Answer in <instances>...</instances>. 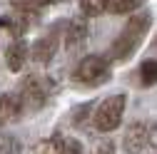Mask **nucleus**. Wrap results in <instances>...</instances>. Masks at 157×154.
Listing matches in <instances>:
<instances>
[{
  "label": "nucleus",
  "mask_w": 157,
  "mask_h": 154,
  "mask_svg": "<svg viewBox=\"0 0 157 154\" xmlns=\"http://www.w3.org/2000/svg\"><path fill=\"white\" fill-rule=\"evenodd\" d=\"M107 8V0H80V10L87 15V17H97L102 15Z\"/></svg>",
  "instance_id": "nucleus-13"
},
{
  "label": "nucleus",
  "mask_w": 157,
  "mask_h": 154,
  "mask_svg": "<svg viewBox=\"0 0 157 154\" xmlns=\"http://www.w3.org/2000/svg\"><path fill=\"white\" fill-rule=\"evenodd\" d=\"M10 5L17 15H37L48 3L45 0H10Z\"/></svg>",
  "instance_id": "nucleus-12"
},
{
  "label": "nucleus",
  "mask_w": 157,
  "mask_h": 154,
  "mask_svg": "<svg viewBox=\"0 0 157 154\" xmlns=\"http://www.w3.org/2000/svg\"><path fill=\"white\" fill-rule=\"evenodd\" d=\"M92 105H95V102H85V105H80V107L75 109V114H72V122L82 127V119H87V117H90V112H92Z\"/></svg>",
  "instance_id": "nucleus-16"
},
{
  "label": "nucleus",
  "mask_w": 157,
  "mask_h": 154,
  "mask_svg": "<svg viewBox=\"0 0 157 154\" xmlns=\"http://www.w3.org/2000/svg\"><path fill=\"white\" fill-rule=\"evenodd\" d=\"M48 90H50V80L43 75H28L20 92H17V100H20L23 112H37L45 102H48Z\"/></svg>",
  "instance_id": "nucleus-4"
},
{
  "label": "nucleus",
  "mask_w": 157,
  "mask_h": 154,
  "mask_svg": "<svg viewBox=\"0 0 157 154\" xmlns=\"http://www.w3.org/2000/svg\"><path fill=\"white\" fill-rule=\"evenodd\" d=\"M107 77H110V60L102 55H87L72 70V82L85 85V87H95L105 82Z\"/></svg>",
  "instance_id": "nucleus-3"
},
{
  "label": "nucleus",
  "mask_w": 157,
  "mask_h": 154,
  "mask_svg": "<svg viewBox=\"0 0 157 154\" xmlns=\"http://www.w3.org/2000/svg\"><path fill=\"white\" fill-rule=\"evenodd\" d=\"M0 154H20V142L13 134L0 132Z\"/></svg>",
  "instance_id": "nucleus-15"
},
{
  "label": "nucleus",
  "mask_w": 157,
  "mask_h": 154,
  "mask_svg": "<svg viewBox=\"0 0 157 154\" xmlns=\"http://www.w3.org/2000/svg\"><path fill=\"white\" fill-rule=\"evenodd\" d=\"M23 114V107H20V100L17 94H0V129L5 124H10L13 119H17Z\"/></svg>",
  "instance_id": "nucleus-10"
},
{
  "label": "nucleus",
  "mask_w": 157,
  "mask_h": 154,
  "mask_svg": "<svg viewBox=\"0 0 157 154\" xmlns=\"http://www.w3.org/2000/svg\"><path fill=\"white\" fill-rule=\"evenodd\" d=\"M147 137H150V124L145 122H132L125 129V137H122V147L125 154H142L147 147Z\"/></svg>",
  "instance_id": "nucleus-7"
},
{
  "label": "nucleus",
  "mask_w": 157,
  "mask_h": 154,
  "mask_svg": "<svg viewBox=\"0 0 157 154\" xmlns=\"http://www.w3.org/2000/svg\"><path fill=\"white\" fill-rule=\"evenodd\" d=\"M87 23L82 20V17H72V20L65 25V47L70 52L80 50L85 42H87Z\"/></svg>",
  "instance_id": "nucleus-8"
},
{
  "label": "nucleus",
  "mask_w": 157,
  "mask_h": 154,
  "mask_svg": "<svg viewBox=\"0 0 157 154\" xmlns=\"http://www.w3.org/2000/svg\"><path fill=\"white\" fill-rule=\"evenodd\" d=\"M45 3H52V0H45Z\"/></svg>",
  "instance_id": "nucleus-18"
},
{
  "label": "nucleus",
  "mask_w": 157,
  "mask_h": 154,
  "mask_svg": "<svg viewBox=\"0 0 157 154\" xmlns=\"http://www.w3.org/2000/svg\"><path fill=\"white\" fill-rule=\"evenodd\" d=\"M35 154H85L82 144L75 137H67V134H52V137L43 139L37 144Z\"/></svg>",
  "instance_id": "nucleus-5"
},
{
  "label": "nucleus",
  "mask_w": 157,
  "mask_h": 154,
  "mask_svg": "<svg viewBox=\"0 0 157 154\" xmlns=\"http://www.w3.org/2000/svg\"><path fill=\"white\" fill-rule=\"evenodd\" d=\"M125 107H127V94H110V97H105L100 105L95 107V112H92L95 129L100 134L115 132L117 127H120V122H122Z\"/></svg>",
  "instance_id": "nucleus-2"
},
{
  "label": "nucleus",
  "mask_w": 157,
  "mask_h": 154,
  "mask_svg": "<svg viewBox=\"0 0 157 154\" xmlns=\"http://www.w3.org/2000/svg\"><path fill=\"white\" fill-rule=\"evenodd\" d=\"M28 57H30L28 45H25L23 40H15V42L8 47V52H5V65H8L10 72H20V70L25 67V62H28Z\"/></svg>",
  "instance_id": "nucleus-9"
},
{
  "label": "nucleus",
  "mask_w": 157,
  "mask_h": 154,
  "mask_svg": "<svg viewBox=\"0 0 157 154\" xmlns=\"http://www.w3.org/2000/svg\"><path fill=\"white\" fill-rule=\"evenodd\" d=\"M142 154H145V152H142Z\"/></svg>",
  "instance_id": "nucleus-19"
},
{
  "label": "nucleus",
  "mask_w": 157,
  "mask_h": 154,
  "mask_svg": "<svg viewBox=\"0 0 157 154\" xmlns=\"http://www.w3.org/2000/svg\"><path fill=\"white\" fill-rule=\"evenodd\" d=\"M140 77H142V87H152L157 80V62L155 60H145L140 67Z\"/></svg>",
  "instance_id": "nucleus-14"
},
{
  "label": "nucleus",
  "mask_w": 157,
  "mask_h": 154,
  "mask_svg": "<svg viewBox=\"0 0 157 154\" xmlns=\"http://www.w3.org/2000/svg\"><path fill=\"white\" fill-rule=\"evenodd\" d=\"M57 47H60V30H50L45 37H37L33 50H30V57H33V62L37 65H48L52 62V57L57 55Z\"/></svg>",
  "instance_id": "nucleus-6"
},
{
  "label": "nucleus",
  "mask_w": 157,
  "mask_h": 154,
  "mask_svg": "<svg viewBox=\"0 0 157 154\" xmlns=\"http://www.w3.org/2000/svg\"><path fill=\"white\" fill-rule=\"evenodd\" d=\"M150 25H152V15H150L147 10H137L130 20H127V25H125V30L120 32V37L112 42V47H110V60H117V62L130 60V57L137 52V47L142 45L145 35L150 32Z\"/></svg>",
  "instance_id": "nucleus-1"
},
{
  "label": "nucleus",
  "mask_w": 157,
  "mask_h": 154,
  "mask_svg": "<svg viewBox=\"0 0 157 154\" xmlns=\"http://www.w3.org/2000/svg\"><path fill=\"white\" fill-rule=\"evenodd\" d=\"M145 5V0H107V13L112 15H125V13H135Z\"/></svg>",
  "instance_id": "nucleus-11"
},
{
  "label": "nucleus",
  "mask_w": 157,
  "mask_h": 154,
  "mask_svg": "<svg viewBox=\"0 0 157 154\" xmlns=\"http://www.w3.org/2000/svg\"><path fill=\"white\" fill-rule=\"evenodd\" d=\"M92 154H115V144L110 139L105 142H92Z\"/></svg>",
  "instance_id": "nucleus-17"
}]
</instances>
